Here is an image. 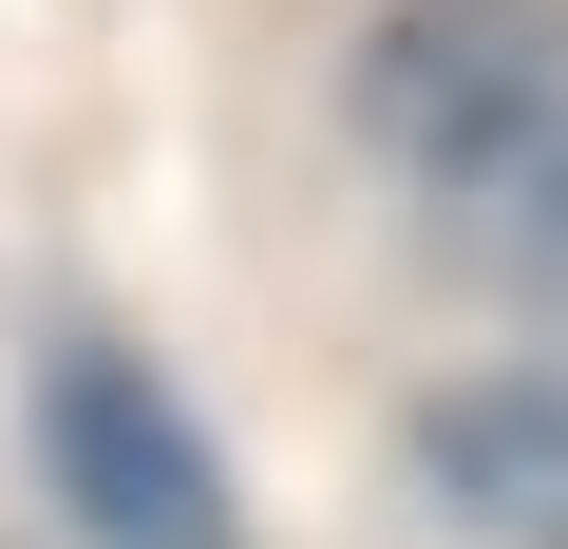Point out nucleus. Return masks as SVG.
Masks as SVG:
<instances>
[{"label":"nucleus","instance_id":"nucleus-1","mask_svg":"<svg viewBox=\"0 0 568 549\" xmlns=\"http://www.w3.org/2000/svg\"><path fill=\"white\" fill-rule=\"evenodd\" d=\"M39 455H58V511L95 530V549H227V474H209V436L152 398V360H114V342H77L58 379H39Z\"/></svg>","mask_w":568,"mask_h":549},{"label":"nucleus","instance_id":"nucleus-2","mask_svg":"<svg viewBox=\"0 0 568 549\" xmlns=\"http://www.w3.org/2000/svg\"><path fill=\"white\" fill-rule=\"evenodd\" d=\"M417 474H436L455 530L568 549V379H474V398H436V417H417Z\"/></svg>","mask_w":568,"mask_h":549},{"label":"nucleus","instance_id":"nucleus-3","mask_svg":"<svg viewBox=\"0 0 568 549\" xmlns=\"http://www.w3.org/2000/svg\"><path fill=\"white\" fill-rule=\"evenodd\" d=\"M436 209H455V246H474V265H511V285H549V304H568V114H530V133L455 152V171H436Z\"/></svg>","mask_w":568,"mask_h":549}]
</instances>
